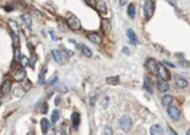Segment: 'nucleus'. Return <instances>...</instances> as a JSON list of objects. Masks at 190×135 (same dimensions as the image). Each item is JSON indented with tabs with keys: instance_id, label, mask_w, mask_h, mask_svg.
<instances>
[{
	"instance_id": "25",
	"label": "nucleus",
	"mask_w": 190,
	"mask_h": 135,
	"mask_svg": "<svg viewBox=\"0 0 190 135\" xmlns=\"http://www.w3.org/2000/svg\"><path fill=\"white\" fill-rule=\"evenodd\" d=\"M59 118H60V112H59L57 110H54V111H53V117H51V122H53V123H56V122L59 121Z\"/></svg>"
},
{
	"instance_id": "20",
	"label": "nucleus",
	"mask_w": 190,
	"mask_h": 135,
	"mask_svg": "<svg viewBox=\"0 0 190 135\" xmlns=\"http://www.w3.org/2000/svg\"><path fill=\"white\" fill-rule=\"evenodd\" d=\"M127 14L131 18H135V6L133 4H129V6L127 9Z\"/></svg>"
},
{
	"instance_id": "32",
	"label": "nucleus",
	"mask_w": 190,
	"mask_h": 135,
	"mask_svg": "<svg viewBox=\"0 0 190 135\" xmlns=\"http://www.w3.org/2000/svg\"><path fill=\"white\" fill-rule=\"evenodd\" d=\"M169 131H171V133H172V135H177V133H176V131H174V130H173L172 128H171V129H169Z\"/></svg>"
},
{
	"instance_id": "26",
	"label": "nucleus",
	"mask_w": 190,
	"mask_h": 135,
	"mask_svg": "<svg viewBox=\"0 0 190 135\" xmlns=\"http://www.w3.org/2000/svg\"><path fill=\"white\" fill-rule=\"evenodd\" d=\"M108 102H110V97H108V96H104L101 100H100V103H101L103 107H107Z\"/></svg>"
},
{
	"instance_id": "19",
	"label": "nucleus",
	"mask_w": 190,
	"mask_h": 135,
	"mask_svg": "<svg viewBox=\"0 0 190 135\" xmlns=\"http://www.w3.org/2000/svg\"><path fill=\"white\" fill-rule=\"evenodd\" d=\"M106 83L107 84H111V85H117L119 83V77L118 76H113V77H108L106 79Z\"/></svg>"
},
{
	"instance_id": "31",
	"label": "nucleus",
	"mask_w": 190,
	"mask_h": 135,
	"mask_svg": "<svg viewBox=\"0 0 190 135\" xmlns=\"http://www.w3.org/2000/svg\"><path fill=\"white\" fill-rule=\"evenodd\" d=\"M21 62H23V67H25V66H27V58H26L25 56H22V58H21Z\"/></svg>"
},
{
	"instance_id": "24",
	"label": "nucleus",
	"mask_w": 190,
	"mask_h": 135,
	"mask_svg": "<svg viewBox=\"0 0 190 135\" xmlns=\"http://www.w3.org/2000/svg\"><path fill=\"white\" fill-rule=\"evenodd\" d=\"M82 51H83V54H84L85 57H92V55H93L90 49H89L88 46H85V45H82Z\"/></svg>"
},
{
	"instance_id": "6",
	"label": "nucleus",
	"mask_w": 190,
	"mask_h": 135,
	"mask_svg": "<svg viewBox=\"0 0 190 135\" xmlns=\"http://www.w3.org/2000/svg\"><path fill=\"white\" fill-rule=\"evenodd\" d=\"M167 112H168V116L172 121H178L181 118V111H179L176 106H169L167 108Z\"/></svg>"
},
{
	"instance_id": "36",
	"label": "nucleus",
	"mask_w": 190,
	"mask_h": 135,
	"mask_svg": "<svg viewBox=\"0 0 190 135\" xmlns=\"http://www.w3.org/2000/svg\"><path fill=\"white\" fill-rule=\"evenodd\" d=\"M27 135H33V134H31V133H29V134H27Z\"/></svg>"
},
{
	"instance_id": "33",
	"label": "nucleus",
	"mask_w": 190,
	"mask_h": 135,
	"mask_svg": "<svg viewBox=\"0 0 190 135\" xmlns=\"http://www.w3.org/2000/svg\"><path fill=\"white\" fill-rule=\"evenodd\" d=\"M123 53H124V54H129V51H128V49H127V48H124V49H123Z\"/></svg>"
},
{
	"instance_id": "10",
	"label": "nucleus",
	"mask_w": 190,
	"mask_h": 135,
	"mask_svg": "<svg viewBox=\"0 0 190 135\" xmlns=\"http://www.w3.org/2000/svg\"><path fill=\"white\" fill-rule=\"evenodd\" d=\"M146 66H147V68L151 71V72H154V73H157V62H156L154 58H149V60L146 61Z\"/></svg>"
},
{
	"instance_id": "29",
	"label": "nucleus",
	"mask_w": 190,
	"mask_h": 135,
	"mask_svg": "<svg viewBox=\"0 0 190 135\" xmlns=\"http://www.w3.org/2000/svg\"><path fill=\"white\" fill-rule=\"evenodd\" d=\"M45 72H46V69L44 68L43 69V72H40V76H39V83H44V80H45Z\"/></svg>"
},
{
	"instance_id": "5",
	"label": "nucleus",
	"mask_w": 190,
	"mask_h": 135,
	"mask_svg": "<svg viewBox=\"0 0 190 135\" xmlns=\"http://www.w3.org/2000/svg\"><path fill=\"white\" fill-rule=\"evenodd\" d=\"M67 23H68L69 28L73 29V30L81 29V22H79V19H78L74 15H69V16L67 17Z\"/></svg>"
},
{
	"instance_id": "23",
	"label": "nucleus",
	"mask_w": 190,
	"mask_h": 135,
	"mask_svg": "<svg viewBox=\"0 0 190 135\" xmlns=\"http://www.w3.org/2000/svg\"><path fill=\"white\" fill-rule=\"evenodd\" d=\"M9 26L11 27V29L14 30L15 35H17V33H18V26H17V23L15 22V21H9Z\"/></svg>"
},
{
	"instance_id": "30",
	"label": "nucleus",
	"mask_w": 190,
	"mask_h": 135,
	"mask_svg": "<svg viewBox=\"0 0 190 135\" xmlns=\"http://www.w3.org/2000/svg\"><path fill=\"white\" fill-rule=\"evenodd\" d=\"M5 10H6V11H12V10H14V6H10V5H6V6H5Z\"/></svg>"
},
{
	"instance_id": "22",
	"label": "nucleus",
	"mask_w": 190,
	"mask_h": 135,
	"mask_svg": "<svg viewBox=\"0 0 190 135\" xmlns=\"http://www.w3.org/2000/svg\"><path fill=\"white\" fill-rule=\"evenodd\" d=\"M101 26H103V30L105 33H107L110 29H111V25H110V22L106 19V18H104L103 19V22H101Z\"/></svg>"
},
{
	"instance_id": "8",
	"label": "nucleus",
	"mask_w": 190,
	"mask_h": 135,
	"mask_svg": "<svg viewBox=\"0 0 190 135\" xmlns=\"http://www.w3.org/2000/svg\"><path fill=\"white\" fill-rule=\"evenodd\" d=\"M25 77H26V71H25V68H23V67L18 68V69L15 72V73H14V78H15V80H17V82L23 80V79H25Z\"/></svg>"
},
{
	"instance_id": "28",
	"label": "nucleus",
	"mask_w": 190,
	"mask_h": 135,
	"mask_svg": "<svg viewBox=\"0 0 190 135\" xmlns=\"http://www.w3.org/2000/svg\"><path fill=\"white\" fill-rule=\"evenodd\" d=\"M113 133H112V129L110 128V127H105L104 129H103V133H101V135H112Z\"/></svg>"
},
{
	"instance_id": "11",
	"label": "nucleus",
	"mask_w": 190,
	"mask_h": 135,
	"mask_svg": "<svg viewBox=\"0 0 190 135\" xmlns=\"http://www.w3.org/2000/svg\"><path fill=\"white\" fill-rule=\"evenodd\" d=\"M127 35H128V39H129V41L133 44V45H137L138 44V39H137V35H135V33H134V30L133 29H127Z\"/></svg>"
},
{
	"instance_id": "9",
	"label": "nucleus",
	"mask_w": 190,
	"mask_h": 135,
	"mask_svg": "<svg viewBox=\"0 0 190 135\" xmlns=\"http://www.w3.org/2000/svg\"><path fill=\"white\" fill-rule=\"evenodd\" d=\"M174 82H176V85H177V87H179L181 89H184V88H186V87H188V82H186V79H184L183 77L177 76V77H176V79H174Z\"/></svg>"
},
{
	"instance_id": "7",
	"label": "nucleus",
	"mask_w": 190,
	"mask_h": 135,
	"mask_svg": "<svg viewBox=\"0 0 190 135\" xmlns=\"http://www.w3.org/2000/svg\"><path fill=\"white\" fill-rule=\"evenodd\" d=\"M150 134L151 135H163L165 131L160 124H154V126H151V128H150Z\"/></svg>"
},
{
	"instance_id": "14",
	"label": "nucleus",
	"mask_w": 190,
	"mask_h": 135,
	"mask_svg": "<svg viewBox=\"0 0 190 135\" xmlns=\"http://www.w3.org/2000/svg\"><path fill=\"white\" fill-rule=\"evenodd\" d=\"M71 119H72L73 127L77 128V127L79 126V123H81V116H79V113H78V112H73L72 116H71Z\"/></svg>"
},
{
	"instance_id": "4",
	"label": "nucleus",
	"mask_w": 190,
	"mask_h": 135,
	"mask_svg": "<svg viewBox=\"0 0 190 135\" xmlns=\"http://www.w3.org/2000/svg\"><path fill=\"white\" fill-rule=\"evenodd\" d=\"M157 76L160 77V79H162V80H168L169 78V72L167 71V68L162 65V64H157Z\"/></svg>"
},
{
	"instance_id": "16",
	"label": "nucleus",
	"mask_w": 190,
	"mask_h": 135,
	"mask_svg": "<svg viewBox=\"0 0 190 135\" xmlns=\"http://www.w3.org/2000/svg\"><path fill=\"white\" fill-rule=\"evenodd\" d=\"M88 38L94 44H100V43H101V37H100L99 34H96V33H90Z\"/></svg>"
},
{
	"instance_id": "21",
	"label": "nucleus",
	"mask_w": 190,
	"mask_h": 135,
	"mask_svg": "<svg viewBox=\"0 0 190 135\" xmlns=\"http://www.w3.org/2000/svg\"><path fill=\"white\" fill-rule=\"evenodd\" d=\"M22 18L25 21V23L27 25V27H32V16L31 15H29V14H23Z\"/></svg>"
},
{
	"instance_id": "35",
	"label": "nucleus",
	"mask_w": 190,
	"mask_h": 135,
	"mask_svg": "<svg viewBox=\"0 0 190 135\" xmlns=\"http://www.w3.org/2000/svg\"><path fill=\"white\" fill-rule=\"evenodd\" d=\"M186 135H190V129H189V130L186 131Z\"/></svg>"
},
{
	"instance_id": "2",
	"label": "nucleus",
	"mask_w": 190,
	"mask_h": 135,
	"mask_svg": "<svg viewBox=\"0 0 190 135\" xmlns=\"http://www.w3.org/2000/svg\"><path fill=\"white\" fill-rule=\"evenodd\" d=\"M53 57L54 60L57 62V64L60 65H65L66 62H67V56L65 53H62L61 50H53Z\"/></svg>"
},
{
	"instance_id": "12",
	"label": "nucleus",
	"mask_w": 190,
	"mask_h": 135,
	"mask_svg": "<svg viewBox=\"0 0 190 135\" xmlns=\"http://www.w3.org/2000/svg\"><path fill=\"white\" fill-rule=\"evenodd\" d=\"M157 88L160 91H162V92H166L168 89H169V85H168V83L166 80H162V79H160L157 80Z\"/></svg>"
},
{
	"instance_id": "15",
	"label": "nucleus",
	"mask_w": 190,
	"mask_h": 135,
	"mask_svg": "<svg viewBox=\"0 0 190 135\" xmlns=\"http://www.w3.org/2000/svg\"><path fill=\"white\" fill-rule=\"evenodd\" d=\"M40 127H42L43 134H46L48 130H49V128H50V122H49L46 118H42V121H40Z\"/></svg>"
},
{
	"instance_id": "34",
	"label": "nucleus",
	"mask_w": 190,
	"mask_h": 135,
	"mask_svg": "<svg viewBox=\"0 0 190 135\" xmlns=\"http://www.w3.org/2000/svg\"><path fill=\"white\" fill-rule=\"evenodd\" d=\"M59 102H60V99H59V97H56V100H55V103H56V105H59Z\"/></svg>"
},
{
	"instance_id": "27",
	"label": "nucleus",
	"mask_w": 190,
	"mask_h": 135,
	"mask_svg": "<svg viewBox=\"0 0 190 135\" xmlns=\"http://www.w3.org/2000/svg\"><path fill=\"white\" fill-rule=\"evenodd\" d=\"M144 85H145V89H146V90H149L150 92L152 91V89H151V85H150V82H149L147 77H145V78H144Z\"/></svg>"
},
{
	"instance_id": "13",
	"label": "nucleus",
	"mask_w": 190,
	"mask_h": 135,
	"mask_svg": "<svg viewBox=\"0 0 190 135\" xmlns=\"http://www.w3.org/2000/svg\"><path fill=\"white\" fill-rule=\"evenodd\" d=\"M1 87H3V88H1V94H3V92H4V94H7V92L11 90V88H12V83H11V80L6 79V80L3 83Z\"/></svg>"
},
{
	"instance_id": "3",
	"label": "nucleus",
	"mask_w": 190,
	"mask_h": 135,
	"mask_svg": "<svg viewBox=\"0 0 190 135\" xmlns=\"http://www.w3.org/2000/svg\"><path fill=\"white\" fill-rule=\"evenodd\" d=\"M154 9H155V1L147 0V1L144 3V14H145V17L147 19L151 18V16L154 14Z\"/></svg>"
},
{
	"instance_id": "17",
	"label": "nucleus",
	"mask_w": 190,
	"mask_h": 135,
	"mask_svg": "<svg viewBox=\"0 0 190 135\" xmlns=\"http://www.w3.org/2000/svg\"><path fill=\"white\" fill-rule=\"evenodd\" d=\"M96 9L99 10L100 12H106L107 11V6H106V3L104 1V0H99V1H96Z\"/></svg>"
},
{
	"instance_id": "1",
	"label": "nucleus",
	"mask_w": 190,
	"mask_h": 135,
	"mask_svg": "<svg viewBox=\"0 0 190 135\" xmlns=\"http://www.w3.org/2000/svg\"><path fill=\"white\" fill-rule=\"evenodd\" d=\"M119 128H121L123 131H129L132 128V119L129 116H122L121 118H119Z\"/></svg>"
},
{
	"instance_id": "18",
	"label": "nucleus",
	"mask_w": 190,
	"mask_h": 135,
	"mask_svg": "<svg viewBox=\"0 0 190 135\" xmlns=\"http://www.w3.org/2000/svg\"><path fill=\"white\" fill-rule=\"evenodd\" d=\"M161 102H162L163 106H171V103L173 102V96L172 95H165V96H162Z\"/></svg>"
}]
</instances>
